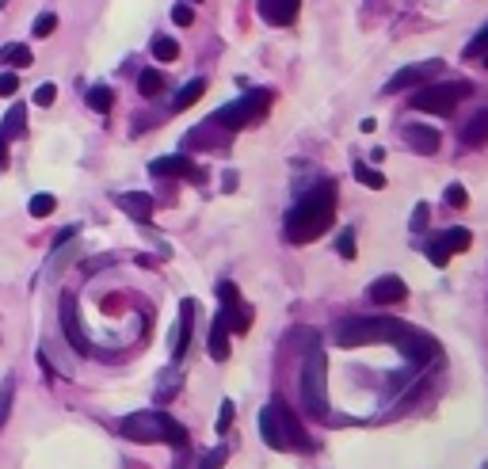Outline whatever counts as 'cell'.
I'll return each instance as SVG.
<instances>
[{
	"label": "cell",
	"mask_w": 488,
	"mask_h": 469,
	"mask_svg": "<svg viewBox=\"0 0 488 469\" xmlns=\"http://www.w3.org/2000/svg\"><path fill=\"white\" fill-rule=\"evenodd\" d=\"M336 221V183L313 187L290 214H286V241L290 244H309Z\"/></svg>",
	"instance_id": "1"
},
{
	"label": "cell",
	"mask_w": 488,
	"mask_h": 469,
	"mask_svg": "<svg viewBox=\"0 0 488 469\" xmlns=\"http://www.w3.org/2000/svg\"><path fill=\"white\" fill-rule=\"evenodd\" d=\"M118 431L134 443H172L180 450L187 446V431L172 416H164V412H134V416L122 420Z\"/></svg>",
	"instance_id": "2"
},
{
	"label": "cell",
	"mask_w": 488,
	"mask_h": 469,
	"mask_svg": "<svg viewBox=\"0 0 488 469\" xmlns=\"http://www.w3.org/2000/svg\"><path fill=\"white\" fill-rule=\"evenodd\" d=\"M405 328L401 321H390V317H382V321H370V317H351V321H343V325L336 328V343L340 348H366V343H397L405 336Z\"/></svg>",
	"instance_id": "3"
},
{
	"label": "cell",
	"mask_w": 488,
	"mask_h": 469,
	"mask_svg": "<svg viewBox=\"0 0 488 469\" xmlns=\"http://www.w3.org/2000/svg\"><path fill=\"white\" fill-rule=\"evenodd\" d=\"M302 405H305V416L328 420V359H325V351H320V348H313L305 355V366H302Z\"/></svg>",
	"instance_id": "4"
},
{
	"label": "cell",
	"mask_w": 488,
	"mask_h": 469,
	"mask_svg": "<svg viewBox=\"0 0 488 469\" xmlns=\"http://www.w3.org/2000/svg\"><path fill=\"white\" fill-rule=\"evenodd\" d=\"M271 107V92H248V96H240V99H233V104H225L218 111V126H225V130H244L248 122H256L263 111Z\"/></svg>",
	"instance_id": "5"
},
{
	"label": "cell",
	"mask_w": 488,
	"mask_h": 469,
	"mask_svg": "<svg viewBox=\"0 0 488 469\" xmlns=\"http://www.w3.org/2000/svg\"><path fill=\"white\" fill-rule=\"evenodd\" d=\"M469 96V84L465 81H447V84H427L424 92L412 96V107L416 111H427V115H450L454 107H458V99Z\"/></svg>",
	"instance_id": "6"
},
{
	"label": "cell",
	"mask_w": 488,
	"mask_h": 469,
	"mask_svg": "<svg viewBox=\"0 0 488 469\" xmlns=\"http://www.w3.org/2000/svg\"><path fill=\"white\" fill-rule=\"evenodd\" d=\"M469 244H473V233H469V229H462V226H454V229L442 233L439 241H431V244H427V256H431V263H435V267H447V263H450V256H454V252H465Z\"/></svg>",
	"instance_id": "7"
},
{
	"label": "cell",
	"mask_w": 488,
	"mask_h": 469,
	"mask_svg": "<svg viewBox=\"0 0 488 469\" xmlns=\"http://www.w3.org/2000/svg\"><path fill=\"white\" fill-rule=\"evenodd\" d=\"M397 348H401V355H405L408 363H420V366L431 363L439 355V343L431 340L427 332H412V328H405V336L397 340Z\"/></svg>",
	"instance_id": "8"
},
{
	"label": "cell",
	"mask_w": 488,
	"mask_h": 469,
	"mask_svg": "<svg viewBox=\"0 0 488 469\" xmlns=\"http://www.w3.org/2000/svg\"><path fill=\"white\" fill-rule=\"evenodd\" d=\"M442 69V61L435 58V61H420V65H408V69H401V73H397L393 76V81L390 84H385V92H401V88H412V84H420V81H427V76H435Z\"/></svg>",
	"instance_id": "9"
},
{
	"label": "cell",
	"mask_w": 488,
	"mask_h": 469,
	"mask_svg": "<svg viewBox=\"0 0 488 469\" xmlns=\"http://www.w3.org/2000/svg\"><path fill=\"white\" fill-rule=\"evenodd\" d=\"M370 298L378 301V306H397V301L408 298V286H405V278H397V275H382L370 283Z\"/></svg>",
	"instance_id": "10"
},
{
	"label": "cell",
	"mask_w": 488,
	"mask_h": 469,
	"mask_svg": "<svg viewBox=\"0 0 488 469\" xmlns=\"http://www.w3.org/2000/svg\"><path fill=\"white\" fill-rule=\"evenodd\" d=\"M275 412H279V423H283V439H286V450H309V439L302 431V423L283 400H275Z\"/></svg>",
	"instance_id": "11"
},
{
	"label": "cell",
	"mask_w": 488,
	"mask_h": 469,
	"mask_svg": "<svg viewBox=\"0 0 488 469\" xmlns=\"http://www.w3.org/2000/svg\"><path fill=\"white\" fill-rule=\"evenodd\" d=\"M298 8H302V0H260V16L268 19L271 27H286V24H294Z\"/></svg>",
	"instance_id": "12"
},
{
	"label": "cell",
	"mask_w": 488,
	"mask_h": 469,
	"mask_svg": "<svg viewBox=\"0 0 488 469\" xmlns=\"http://www.w3.org/2000/svg\"><path fill=\"white\" fill-rule=\"evenodd\" d=\"M61 325H65V336H69V343L81 355H88V340H84V332H81V321H76V301L73 294H65L61 298Z\"/></svg>",
	"instance_id": "13"
},
{
	"label": "cell",
	"mask_w": 488,
	"mask_h": 469,
	"mask_svg": "<svg viewBox=\"0 0 488 469\" xmlns=\"http://www.w3.org/2000/svg\"><path fill=\"white\" fill-rule=\"evenodd\" d=\"M405 141L412 145V153H424V156H431V153L439 149V130L424 126V122H412V126H405Z\"/></svg>",
	"instance_id": "14"
},
{
	"label": "cell",
	"mask_w": 488,
	"mask_h": 469,
	"mask_svg": "<svg viewBox=\"0 0 488 469\" xmlns=\"http://www.w3.org/2000/svg\"><path fill=\"white\" fill-rule=\"evenodd\" d=\"M260 435H263V443H268L271 450H286L283 423H279V412H275V405H268V408L260 412Z\"/></svg>",
	"instance_id": "15"
},
{
	"label": "cell",
	"mask_w": 488,
	"mask_h": 469,
	"mask_svg": "<svg viewBox=\"0 0 488 469\" xmlns=\"http://www.w3.org/2000/svg\"><path fill=\"white\" fill-rule=\"evenodd\" d=\"M206 348H210V359H214V363L229 359V328H225V321H221V317L210 325V343H206Z\"/></svg>",
	"instance_id": "16"
},
{
	"label": "cell",
	"mask_w": 488,
	"mask_h": 469,
	"mask_svg": "<svg viewBox=\"0 0 488 469\" xmlns=\"http://www.w3.org/2000/svg\"><path fill=\"white\" fill-rule=\"evenodd\" d=\"M149 172H157V176H191L195 180V164L187 161V156H161V161L149 164Z\"/></svg>",
	"instance_id": "17"
},
{
	"label": "cell",
	"mask_w": 488,
	"mask_h": 469,
	"mask_svg": "<svg viewBox=\"0 0 488 469\" xmlns=\"http://www.w3.org/2000/svg\"><path fill=\"white\" fill-rule=\"evenodd\" d=\"M191 317H195V301H183L180 306V332H176V348H172L176 359H183L187 343H191Z\"/></svg>",
	"instance_id": "18"
},
{
	"label": "cell",
	"mask_w": 488,
	"mask_h": 469,
	"mask_svg": "<svg viewBox=\"0 0 488 469\" xmlns=\"http://www.w3.org/2000/svg\"><path fill=\"white\" fill-rule=\"evenodd\" d=\"M118 206L126 210L130 218H138V221H149V214H153V198H149V195H141V191L122 195V198H118Z\"/></svg>",
	"instance_id": "19"
},
{
	"label": "cell",
	"mask_w": 488,
	"mask_h": 469,
	"mask_svg": "<svg viewBox=\"0 0 488 469\" xmlns=\"http://www.w3.org/2000/svg\"><path fill=\"white\" fill-rule=\"evenodd\" d=\"M31 61H35V54H31L24 42H8V46H0V65H16V69H27Z\"/></svg>",
	"instance_id": "20"
},
{
	"label": "cell",
	"mask_w": 488,
	"mask_h": 469,
	"mask_svg": "<svg viewBox=\"0 0 488 469\" xmlns=\"http://www.w3.org/2000/svg\"><path fill=\"white\" fill-rule=\"evenodd\" d=\"M465 141L469 145H484L488 141V111H477L469 118V126H465Z\"/></svg>",
	"instance_id": "21"
},
{
	"label": "cell",
	"mask_w": 488,
	"mask_h": 469,
	"mask_svg": "<svg viewBox=\"0 0 488 469\" xmlns=\"http://www.w3.org/2000/svg\"><path fill=\"white\" fill-rule=\"evenodd\" d=\"M206 92V81H191L187 88H180V96H176V111H187V107H195L198 99H203Z\"/></svg>",
	"instance_id": "22"
},
{
	"label": "cell",
	"mask_w": 488,
	"mask_h": 469,
	"mask_svg": "<svg viewBox=\"0 0 488 469\" xmlns=\"http://www.w3.org/2000/svg\"><path fill=\"white\" fill-rule=\"evenodd\" d=\"M138 92L146 96V99H153V96H161L164 92V76L157 73V69H146L138 76Z\"/></svg>",
	"instance_id": "23"
},
{
	"label": "cell",
	"mask_w": 488,
	"mask_h": 469,
	"mask_svg": "<svg viewBox=\"0 0 488 469\" xmlns=\"http://www.w3.org/2000/svg\"><path fill=\"white\" fill-rule=\"evenodd\" d=\"M111 104H115V92H111L107 84H96L92 92H88V107H92V111H99V115H107V111H111Z\"/></svg>",
	"instance_id": "24"
},
{
	"label": "cell",
	"mask_w": 488,
	"mask_h": 469,
	"mask_svg": "<svg viewBox=\"0 0 488 469\" xmlns=\"http://www.w3.org/2000/svg\"><path fill=\"white\" fill-rule=\"evenodd\" d=\"M153 58H157V61H176V58H180V42L157 35V39H153Z\"/></svg>",
	"instance_id": "25"
},
{
	"label": "cell",
	"mask_w": 488,
	"mask_h": 469,
	"mask_svg": "<svg viewBox=\"0 0 488 469\" xmlns=\"http://www.w3.org/2000/svg\"><path fill=\"white\" fill-rule=\"evenodd\" d=\"M355 180H359L362 187H370V191H382V187H385V176L366 168V164H355Z\"/></svg>",
	"instance_id": "26"
},
{
	"label": "cell",
	"mask_w": 488,
	"mask_h": 469,
	"mask_svg": "<svg viewBox=\"0 0 488 469\" xmlns=\"http://www.w3.org/2000/svg\"><path fill=\"white\" fill-rule=\"evenodd\" d=\"M24 122H27V115H24V107L16 104V107L4 115V126H0V138L8 141V133H19V130H24Z\"/></svg>",
	"instance_id": "27"
},
{
	"label": "cell",
	"mask_w": 488,
	"mask_h": 469,
	"mask_svg": "<svg viewBox=\"0 0 488 469\" xmlns=\"http://www.w3.org/2000/svg\"><path fill=\"white\" fill-rule=\"evenodd\" d=\"M54 206H58V198L42 191V195L31 198V206H27V210H31V218H46V214H54Z\"/></svg>",
	"instance_id": "28"
},
{
	"label": "cell",
	"mask_w": 488,
	"mask_h": 469,
	"mask_svg": "<svg viewBox=\"0 0 488 469\" xmlns=\"http://www.w3.org/2000/svg\"><path fill=\"white\" fill-rule=\"evenodd\" d=\"M54 27H58V16H54V12H42V16L35 19V27H31V35H35V39H46V35H54Z\"/></svg>",
	"instance_id": "29"
},
{
	"label": "cell",
	"mask_w": 488,
	"mask_h": 469,
	"mask_svg": "<svg viewBox=\"0 0 488 469\" xmlns=\"http://www.w3.org/2000/svg\"><path fill=\"white\" fill-rule=\"evenodd\" d=\"M442 198H447V206H454V210L469 206V191H465L462 183H450V187H447V195H442Z\"/></svg>",
	"instance_id": "30"
},
{
	"label": "cell",
	"mask_w": 488,
	"mask_h": 469,
	"mask_svg": "<svg viewBox=\"0 0 488 469\" xmlns=\"http://www.w3.org/2000/svg\"><path fill=\"white\" fill-rule=\"evenodd\" d=\"M225 458H229V450H225V446H218V450H210L203 462H198V469H221V465H225Z\"/></svg>",
	"instance_id": "31"
},
{
	"label": "cell",
	"mask_w": 488,
	"mask_h": 469,
	"mask_svg": "<svg viewBox=\"0 0 488 469\" xmlns=\"http://www.w3.org/2000/svg\"><path fill=\"white\" fill-rule=\"evenodd\" d=\"M12 393H16V385H12V382H8L4 389H0V428H4L8 412H12Z\"/></svg>",
	"instance_id": "32"
},
{
	"label": "cell",
	"mask_w": 488,
	"mask_h": 469,
	"mask_svg": "<svg viewBox=\"0 0 488 469\" xmlns=\"http://www.w3.org/2000/svg\"><path fill=\"white\" fill-rule=\"evenodd\" d=\"M172 19H176V24H180V27H191V24H195V12H191V4H176V8H172Z\"/></svg>",
	"instance_id": "33"
},
{
	"label": "cell",
	"mask_w": 488,
	"mask_h": 469,
	"mask_svg": "<svg viewBox=\"0 0 488 469\" xmlns=\"http://www.w3.org/2000/svg\"><path fill=\"white\" fill-rule=\"evenodd\" d=\"M54 99H58V88H54V84H39V92H35V104H39V107H50Z\"/></svg>",
	"instance_id": "34"
},
{
	"label": "cell",
	"mask_w": 488,
	"mask_h": 469,
	"mask_svg": "<svg viewBox=\"0 0 488 469\" xmlns=\"http://www.w3.org/2000/svg\"><path fill=\"white\" fill-rule=\"evenodd\" d=\"M340 256H343V260H351V256H355V229L340 233Z\"/></svg>",
	"instance_id": "35"
},
{
	"label": "cell",
	"mask_w": 488,
	"mask_h": 469,
	"mask_svg": "<svg viewBox=\"0 0 488 469\" xmlns=\"http://www.w3.org/2000/svg\"><path fill=\"white\" fill-rule=\"evenodd\" d=\"M16 88H19L16 73H0V96H16Z\"/></svg>",
	"instance_id": "36"
},
{
	"label": "cell",
	"mask_w": 488,
	"mask_h": 469,
	"mask_svg": "<svg viewBox=\"0 0 488 469\" xmlns=\"http://www.w3.org/2000/svg\"><path fill=\"white\" fill-rule=\"evenodd\" d=\"M427 221H431V214H427V203H420V206H416V214H412V233H424Z\"/></svg>",
	"instance_id": "37"
},
{
	"label": "cell",
	"mask_w": 488,
	"mask_h": 469,
	"mask_svg": "<svg viewBox=\"0 0 488 469\" xmlns=\"http://www.w3.org/2000/svg\"><path fill=\"white\" fill-rule=\"evenodd\" d=\"M233 400H221V416H218V431H229V423H233Z\"/></svg>",
	"instance_id": "38"
},
{
	"label": "cell",
	"mask_w": 488,
	"mask_h": 469,
	"mask_svg": "<svg viewBox=\"0 0 488 469\" xmlns=\"http://www.w3.org/2000/svg\"><path fill=\"white\" fill-rule=\"evenodd\" d=\"M218 298H221V306H233V301H237V286H233V283H218Z\"/></svg>",
	"instance_id": "39"
},
{
	"label": "cell",
	"mask_w": 488,
	"mask_h": 469,
	"mask_svg": "<svg viewBox=\"0 0 488 469\" xmlns=\"http://www.w3.org/2000/svg\"><path fill=\"white\" fill-rule=\"evenodd\" d=\"M484 46H488V31H481V35H477V42L469 46V54H481Z\"/></svg>",
	"instance_id": "40"
},
{
	"label": "cell",
	"mask_w": 488,
	"mask_h": 469,
	"mask_svg": "<svg viewBox=\"0 0 488 469\" xmlns=\"http://www.w3.org/2000/svg\"><path fill=\"white\" fill-rule=\"evenodd\" d=\"M4 164H8V141L0 138V168H4Z\"/></svg>",
	"instance_id": "41"
},
{
	"label": "cell",
	"mask_w": 488,
	"mask_h": 469,
	"mask_svg": "<svg viewBox=\"0 0 488 469\" xmlns=\"http://www.w3.org/2000/svg\"><path fill=\"white\" fill-rule=\"evenodd\" d=\"M484 69H488V50H484Z\"/></svg>",
	"instance_id": "42"
}]
</instances>
